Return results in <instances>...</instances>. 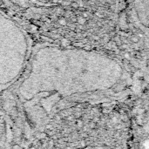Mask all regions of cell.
<instances>
[{
	"label": "cell",
	"mask_w": 149,
	"mask_h": 149,
	"mask_svg": "<svg viewBox=\"0 0 149 149\" xmlns=\"http://www.w3.org/2000/svg\"><path fill=\"white\" fill-rule=\"evenodd\" d=\"M133 10L138 23L149 32V0H134Z\"/></svg>",
	"instance_id": "6da1fadb"
}]
</instances>
